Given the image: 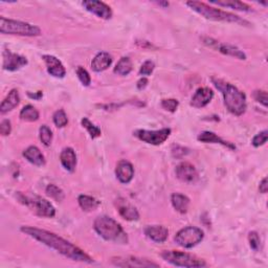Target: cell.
Listing matches in <instances>:
<instances>
[{"mask_svg":"<svg viewBox=\"0 0 268 268\" xmlns=\"http://www.w3.org/2000/svg\"><path fill=\"white\" fill-rule=\"evenodd\" d=\"M111 64H112L111 56L106 51H101L93 58L91 62V68L95 73H102L104 72V70H106Z\"/></svg>","mask_w":268,"mask_h":268,"instance_id":"7402d4cb","label":"cell"},{"mask_svg":"<svg viewBox=\"0 0 268 268\" xmlns=\"http://www.w3.org/2000/svg\"><path fill=\"white\" fill-rule=\"evenodd\" d=\"M76 73H77V76L80 80V82L83 84L84 86H89L90 85V83H91V78L89 76V73L87 72V70L82 67V66H79L76 70Z\"/></svg>","mask_w":268,"mask_h":268,"instance_id":"836d02e7","label":"cell"},{"mask_svg":"<svg viewBox=\"0 0 268 268\" xmlns=\"http://www.w3.org/2000/svg\"><path fill=\"white\" fill-rule=\"evenodd\" d=\"M81 124L84 128L88 131V133L92 139L101 136V134H102L101 129L98 128V127H96L95 125H93L87 118H83L81 121Z\"/></svg>","mask_w":268,"mask_h":268,"instance_id":"f546056e","label":"cell"},{"mask_svg":"<svg viewBox=\"0 0 268 268\" xmlns=\"http://www.w3.org/2000/svg\"><path fill=\"white\" fill-rule=\"evenodd\" d=\"M267 137H268V131L264 130L260 133H258L256 136H253L252 140H251V144L253 147H261L263 145H265V143L267 142Z\"/></svg>","mask_w":268,"mask_h":268,"instance_id":"d590c367","label":"cell"},{"mask_svg":"<svg viewBox=\"0 0 268 268\" xmlns=\"http://www.w3.org/2000/svg\"><path fill=\"white\" fill-rule=\"evenodd\" d=\"M145 235L156 243H164L169 237V231L163 225H148L144 231Z\"/></svg>","mask_w":268,"mask_h":268,"instance_id":"d6986e66","label":"cell"},{"mask_svg":"<svg viewBox=\"0 0 268 268\" xmlns=\"http://www.w3.org/2000/svg\"><path fill=\"white\" fill-rule=\"evenodd\" d=\"M39 137H40L41 143L43 144L45 147L50 146V144L52 142V132L46 125H43V126L40 127Z\"/></svg>","mask_w":268,"mask_h":268,"instance_id":"1f68e13d","label":"cell"},{"mask_svg":"<svg viewBox=\"0 0 268 268\" xmlns=\"http://www.w3.org/2000/svg\"><path fill=\"white\" fill-rule=\"evenodd\" d=\"M47 196H49L50 198H52L53 200L58 201V202H61L64 200L65 198V194L64 192L57 186L55 185H48L46 187V190H45Z\"/></svg>","mask_w":268,"mask_h":268,"instance_id":"4dcf8cb0","label":"cell"},{"mask_svg":"<svg viewBox=\"0 0 268 268\" xmlns=\"http://www.w3.org/2000/svg\"><path fill=\"white\" fill-rule=\"evenodd\" d=\"M148 79L147 78H145V77H143L142 79H139L138 81H137V84H136V86H137V89L138 90H143V89H145L146 87H147V85H148Z\"/></svg>","mask_w":268,"mask_h":268,"instance_id":"b9f144b4","label":"cell"},{"mask_svg":"<svg viewBox=\"0 0 268 268\" xmlns=\"http://www.w3.org/2000/svg\"><path fill=\"white\" fill-rule=\"evenodd\" d=\"M158 6H163V7H169V3H164V2H159V3H156Z\"/></svg>","mask_w":268,"mask_h":268,"instance_id":"f6af8a7d","label":"cell"},{"mask_svg":"<svg viewBox=\"0 0 268 268\" xmlns=\"http://www.w3.org/2000/svg\"><path fill=\"white\" fill-rule=\"evenodd\" d=\"M93 229L106 241L119 244H127L129 241L128 236L121 227V224L109 216L97 217L94 220Z\"/></svg>","mask_w":268,"mask_h":268,"instance_id":"3957f363","label":"cell"},{"mask_svg":"<svg viewBox=\"0 0 268 268\" xmlns=\"http://www.w3.org/2000/svg\"><path fill=\"white\" fill-rule=\"evenodd\" d=\"M160 257L168 263L177 267H204L206 263L204 260L197 258L190 253L178 251V250H164L160 253Z\"/></svg>","mask_w":268,"mask_h":268,"instance_id":"8992f818","label":"cell"},{"mask_svg":"<svg viewBox=\"0 0 268 268\" xmlns=\"http://www.w3.org/2000/svg\"><path fill=\"white\" fill-rule=\"evenodd\" d=\"M20 119L24 122H36L39 120V111L32 105H26L24 106L21 111H20V115H19Z\"/></svg>","mask_w":268,"mask_h":268,"instance_id":"f1b7e54d","label":"cell"},{"mask_svg":"<svg viewBox=\"0 0 268 268\" xmlns=\"http://www.w3.org/2000/svg\"><path fill=\"white\" fill-rule=\"evenodd\" d=\"M179 106V102L175 98H166L162 101V107L169 111V112H175Z\"/></svg>","mask_w":268,"mask_h":268,"instance_id":"8d00e7d4","label":"cell"},{"mask_svg":"<svg viewBox=\"0 0 268 268\" xmlns=\"http://www.w3.org/2000/svg\"><path fill=\"white\" fill-rule=\"evenodd\" d=\"M189 154V149L181 147V146H174L172 148V155L174 158H182L183 156Z\"/></svg>","mask_w":268,"mask_h":268,"instance_id":"ab89813d","label":"cell"},{"mask_svg":"<svg viewBox=\"0 0 268 268\" xmlns=\"http://www.w3.org/2000/svg\"><path fill=\"white\" fill-rule=\"evenodd\" d=\"M20 231L23 234L41 242L42 244H44L49 248L58 251L62 256L70 260L89 263V264L93 263V259L90 256H88L85 251L51 232L32 227H22Z\"/></svg>","mask_w":268,"mask_h":268,"instance_id":"6da1fadb","label":"cell"},{"mask_svg":"<svg viewBox=\"0 0 268 268\" xmlns=\"http://www.w3.org/2000/svg\"><path fill=\"white\" fill-rule=\"evenodd\" d=\"M171 202L173 207L180 214H186L189 205H190V199L186 195H182L179 193H175L171 196Z\"/></svg>","mask_w":268,"mask_h":268,"instance_id":"d4e9b609","label":"cell"},{"mask_svg":"<svg viewBox=\"0 0 268 268\" xmlns=\"http://www.w3.org/2000/svg\"><path fill=\"white\" fill-rule=\"evenodd\" d=\"M210 4L217 5L220 7L224 8H230L236 11H241V12H250L251 8L247 6L244 3L241 2H235V0H219V2H210Z\"/></svg>","mask_w":268,"mask_h":268,"instance_id":"4316f807","label":"cell"},{"mask_svg":"<svg viewBox=\"0 0 268 268\" xmlns=\"http://www.w3.org/2000/svg\"><path fill=\"white\" fill-rule=\"evenodd\" d=\"M248 242L252 250H255V251L259 250L260 245H261V240L257 232H250L248 234Z\"/></svg>","mask_w":268,"mask_h":268,"instance_id":"e575fe53","label":"cell"},{"mask_svg":"<svg viewBox=\"0 0 268 268\" xmlns=\"http://www.w3.org/2000/svg\"><path fill=\"white\" fill-rule=\"evenodd\" d=\"M204 238V233L198 228L195 227H188L180 230L174 240L175 242L185 248H192L196 246L197 244H199Z\"/></svg>","mask_w":268,"mask_h":268,"instance_id":"ba28073f","label":"cell"},{"mask_svg":"<svg viewBox=\"0 0 268 268\" xmlns=\"http://www.w3.org/2000/svg\"><path fill=\"white\" fill-rule=\"evenodd\" d=\"M23 156L25 157V159H27V162H30L35 166L42 167L45 165L44 155L42 154L40 149L36 146H30L29 148H26L23 151Z\"/></svg>","mask_w":268,"mask_h":268,"instance_id":"cb8c5ba5","label":"cell"},{"mask_svg":"<svg viewBox=\"0 0 268 268\" xmlns=\"http://www.w3.org/2000/svg\"><path fill=\"white\" fill-rule=\"evenodd\" d=\"M155 68V64L153 61L151 60H148L146 62L143 63V65L140 66V69H139V75L140 76H150L153 70Z\"/></svg>","mask_w":268,"mask_h":268,"instance_id":"74e56055","label":"cell"},{"mask_svg":"<svg viewBox=\"0 0 268 268\" xmlns=\"http://www.w3.org/2000/svg\"><path fill=\"white\" fill-rule=\"evenodd\" d=\"M0 33L5 35L37 37L41 35V30L31 23L2 17L0 18Z\"/></svg>","mask_w":268,"mask_h":268,"instance_id":"5b68a950","label":"cell"},{"mask_svg":"<svg viewBox=\"0 0 268 268\" xmlns=\"http://www.w3.org/2000/svg\"><path fill=\"white\" fill-rule=\"evenodd\" d=\"M187 6L192 9L194 12L198 13L199 15L203 16L205 19L211 20V21H223V22H232L248 26L250 23L239 16L235 15V14L225 12L213 7H209L204 3L200 2H188Z\"/></svg>","mask_w":268,"mask_h":268,"instance_id":"277c9868","label":"cell"},{"mask_svg":"<svg viewBox=\"0 0 268 268\" xmlns=\"http://www.w3.org/2000/svg\"><path fill=\"white\" fill-rule=\"evenodd\" d=\"M202 42H203V44H205L206 46H208L210 48H214L223 55L231 56V57H235V58L240 59V60H246V55L241 49H239L238 47H236L234 45L222 44V43H220L219 41H217L213 38H208V37L202 38Z\"/></svg>","mask_w":268,"mask_h":268,"instance_id":"30bf717a","label":"cell"},{"mask_svg":"<svg viewBox=\"0 0 268 268\" xmlns=\"http://www.w3.org/2000/svg\"><path fill=\"white\" fill-rule=\"evenodd\" d=\"M12 132V125L9 120H4L0 124V133L4 136L10 135Z\"/></svg>","mask_w":268,"mask_h":268,"instance_id":"60d3db41","label":"cell"},{"mask_svg":"<svg viewBox=\"0 0 268 268\" xmlns=\"http://www.w3.org/2000/svg\"><path fill=\"white\" fill-rule=\"evenodd\" d=\"M116 175L117 178L120 180V182L125 183V185L129 183L134 176V168L132 164L125 159L120 160L117 165Z\"/></svg>","mask_w":268,"mask_h":268,"instance_id":"e0dca14e","label":"cell"},{"mask_svg":"<svg viewBox=\"0 0 268 268\" xmlns=\"http://www.w3.org/2000/svg\"><path fill=\"white\" fill-rule=\"evenodd\" d=\"M197 139L199 140L201 143H205V144H219L222 145L224 147H227L231 150H236V146L233 145L230 142H227V140L222 139L221 137H219L217 134H215L214 132H210V131H203L201 132Z\"/></svg>","mask_w":268,"mask_h":268,"instance_id":"44dd1931","label":"cell"},{"mask_svg":"<svg viewBox=\"0 0 268 268\" xmlns=\"http://www.w3.org/2000/svg\"><path fill=\"white\" fill-rule=\"evenodd\" d=\"M117 207L120 215L127 221H137L139 219V213L134 205L127 200L120 198L117 201Z\"/></svg>","mask_w":268,"mask_h":268,"instance_id":"ac0fdd59","label":"cell"},{"mask_svg":"<svg viewBox=\"0 0 268 268\" xmlns=\"http://www.w3.org/2000/svg\"><path fill=\"white\" fill-rule=\"evenodd\" d=\"M259 190L261 193L263 194H266L267 193V190H268V185H267V178H263L262 181L260 182V186H259Z\"/></svg>","mask_w":268,"mask_h":268,"instance_id":"7bdbcfd3","label":"cell"},{"mask_svg":"<svg viewBox=\"0 0 268 268\" xmlns=\"http://www.w3.org/2000/svg\"><path fill=\"white\" fill-rule=\"evenodd\" d=\"M253 98H255L258 103H260L264 107H267L268 96H267V92L265 90H256L255 92H253Z\"/></svg>","mask_w":268,"mask_h":268,"instance_id":"f35d334b","label":"cell"},{"mask_svg":"<svg viewBox=\"0 0 268 268\" xmlns=\"http://www.w3.org/2000/svg\"><path fill=\"white\" fill-rule=\"evenodd\" d=\"M20 103V95L17 89H12L7 97L3 101L2 106H0V112L2 115L8 114L9 111H12L13 109H15Z\"/></svg>","mask_w":268,"mask_h":268,"instance_id":"603a6c76","label":"cell"},{"mask_svg":"<svg viewBox=\"0 0 268 268\" xmlns=\"http://www.w3.org/2000/svg\"><path fill=\"white\" fill-rule=\"evenodd\" d=\"M176 177L185 183H195L198 180V172L196 168L190 163H180L175 169Z\"/></svg>","mask_w":268,"mask_h":268,"instance_id":"7c38bea8","label":"cell"},{"mask_svg":"<svg viewBox=\"0 0 268 268\" xmlns=\"http://www.w3.org/2000/svg\"><path fill=\"white\" fill-rule=\"evenodd\" d=\"M3 57H4L3 67L5 70H8V72H16V70L20 69L21 67L27 64V60L25 57H22V56L17 53H14L9 49H6L4 51Z\"/></svg>","mask_w":268,"mask_h":268,"instance_id":"4fadbf2b","label":"cell"},{"mask_svg":"<svg viewBox=\"0 0 268 268\" xmlns=\"http://www.w3.org/2000/svg\"><path fill=\"white\" fill-rule=\"evenodd\" d=\"M214 97V92L208 87H201L196 90L194 95L191 98V106L194 108H203L205 107Z\"/></svg>","mask_w":268,"mask_h":268,"instance_id":"2e32d148","label":"cell"},{"mask_svg":"<svg viewBox=\"0 0 268 268\" xmlns=\"http://www.w3.org/2000/svg\"><path fill=\"white\" fill-rule=\"evenodd\" d=\"M60 160L65 169L68 172H74L77 167V155L73 148H64L60 154Z\"/></svg>","mask_w":268,"mask_h":268,"instance_id":"ffe728a7","label":"cell"},{"mask_svg":"<svg viewBox=\"0 0 268 268\" xmlns=\"http://www.w3.org/2000/svg\"><path fill=\"white\" fill-rule=\"evenodd\" d=\"M53 124L58 127V128H63L68 124V119L65 114V111L63 109H59L53 114L52 117Z\"/></svg>","mask_w":268,"mask_h":268,"instance_id":"d6a6232c","label":"cell"},{"mask_svg":"<svg viewBox=\"0 0 268 268\" xmlns=\"http://www.w3.org/2000/svg\"><path fill=\"white\" fill-rule=\"evenodd\" d=\"M27 95H29V97L33 98V100H40V98H42V96H43V93H42L41 91H38L36 93H32V92H27Z\"/></svg>","mask_w":268,"mask_h":268,"instance_id":"ee69618b","label":"cell"},{"mask_svg":"<svg viewBox=\"0 0 268 268\" xmlns=\"http://www.w3.org/2000/svg\"><path fill=\"white\" fill-rule=\"evenodd\" d=\"M211 82L215 87L221 91L224 100V105L234 116L240 117L246 111V95L243 91L239 90L233 84L225 82L221 79L213 78Z\"/></svg>","mask_w":268,"mask_h":268,"instance_id":"7a4b0ae2","label":"cell"},{"mask_svg":"<svg viewBox=\"0 0 268 268\" xmlns=\"http://www.w3.org/2000/svg\"><path fill=\"white\" fill-rule=\"evenodd\" d=\"M78 202H79L80 207L84 211H92L96 209L101 204V202L97 199H95L94 197H91L88 195H80L78 198Z\"/></svg>","mask_w":268,"mask_h":268,"instance_id":"484cf974","label":"cell"},{"mask_svg":"<svg viewBox=\"0 0 268 268\" xmlns=\"http://www.w3.org/2000/svg\"><path fill=\"white\" fill-rule=\"evenodd\" d=\"M42 59H43V61L45 62L47 73L50 76H52L55 78H58V79H62L65 77V75H66L65 67L59 59H57L56 57H53V56H50V55L42 56Z\"/></svg>","mask_w":268,"mask_h":268,"instance_id":"9a60e30c","label":"cell"},{"mask_svg":"<svg viewBox=\"0 0 268 268\" xmlns=\"http://www.w3.org/2000/svg\"><path fill=\"white\" fill-rule=\"evenodd\" d=\"M134 136L137 137L142 142L153 145V146H159L164 144L166 140L169 138L171 134L170 128H164L160 130H135L133 132Z\"/></svg>","mask_w":268,"mask_h":268,"instance_id":"9c48e42d","label":"cell"},{"mask_svg":"<svg viewBox=\"0 0 268 268\" xmlns=\"http://www.w3.org/2000/svg\"><path fill=\"white\" fill-rule=\"evenodd\" d=\"M112 264L118 267H159L157 263H154L147 259H140L136 257L126 258H114L111 260Z\"/></svg>","mask_w":268,"mask_h":268,"instance_id":"5bb4252c","label":"cell"},{"mask_svg":"<svg viewBox=\"0 0 268 268\" xmlns=\"http://www.w3.org/2000/svg\"><path fill=\"white\" fill-rule=\"evenodd\" d=\"M17 195L18 200L24 205L29 206L37 216L52 218L56 215V209L52 204L42 197L36 195L27 197L21 193H18Z\"/></svg>","mask_w":268,"mask_h":268,"instance_id":"52a82bcc","label":"cell"},{"mask_svg":"<svg viewBox=\"0 0 268 268\" xmlns=\"http://www.w3.org/2000/svg\"><path fill=\"white\" fill-rule=\"evenodd\" d=\"M82 6L86 11L94 14L98 18L108 20L112 17V10L109 6L102 2H96V0H86L83 2Z\"/></svg>","mask_w":268,"mask_h":268,"instance_id":"8fae6325","label":"cell"},{"mask_svg":"<svg viewBox=\"0 0 268 268\" xmlns=\"http://www.w3.org/2000/svg\"><path fill=\"white\" fill-rule=\"evenodd\" d=\"M132 68H133V65H132L130 58L123 57L118 62L117 66L114 69V72L116 75H119V76H128L132 72Z\"/></svg>","mask_w":268,"mask_h":268,"instance_id":"83f0119b","label":"cell"}]
</instances>
